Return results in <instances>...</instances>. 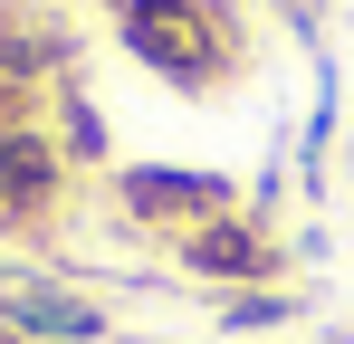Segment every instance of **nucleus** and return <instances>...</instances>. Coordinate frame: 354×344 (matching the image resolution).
Listing matches in <instances>:
<instances>
[{"label":"nucleus","instance_id":"1","mask_svg":"<svg viewBox=\"0 0 354 344\" xmlns=\"http://www.w3.org/2000/svg\"><path fill=\"white\" fill-rule=\"evenodd\" d=\"M192 268L249 278V268H259V239H249V229H201V239H192Z\"/></svg>","mask_w":354,"mask_h":344},{"label":"nucleus","instance_id":"2","mask_svg":"<svg viewBox=\"0 0 354 344\" xmlns=\"http://www.w3.org/2000/svg\"><path fill=\"white\" fill-rule=\"evenodd\" d=\"M0 172H10V191H48V153H39V144H10Z\"/></svg>","mask_w":354,"mask_h":344}]
</instances>
